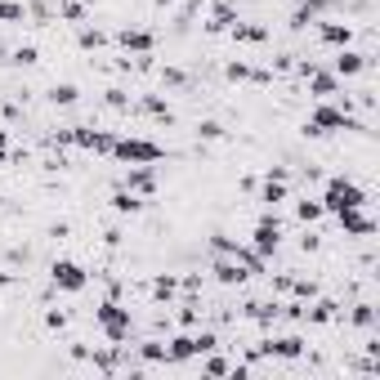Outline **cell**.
Instances as JSON below:
<instances>
[{
  "label": "cell",
  "instance_id": "f546056e",
  "mask_svg": "<svg viewBox=\"0 0 380 380\" xmlns=\"http://www.w3.org/2000/svg\"><path fill=\"white\" fill-rule=\"evenodd\" d=\"M291 291H295V300H318V295H322V287L318 282H313V277H291Z\"/></svg>",
  "mask_w": 380,
  "mask_h": 380
},
{
  "label": "cell",
  "instance_id": "5bb4252c",
  "mask_svg": "<svg viewBox=\"0 0 380 380\" xmlns=\"http://www.w3.org/2000/svg\"><path fill=\"white\" fill-rule=\"evenodd\" d=\"M121 188L139 192V197H153L157 192V166H130L125 179H121Z\"/></svg>",
  "mask_w": 380,
  "mask_h": 380
},
{
  "label": "cell",
  "instance_id": "f6af8a7d",
  "mask_svg": "<svg viewBox=\"0 0 380 380\" xmlns=\"http://www.w3.org/2000/svg\"><path fill=\"white\" fill-rule=\"evenodd\" d=\"M273 291H291V273H277L273 277Z\"/></svg>",
  "mask_w": 380,
  "mask_h": 380
},
{
  "label": "cell",
  "instance_id": "cb8c5ba5",
  "mask_svg": "<svg viewBox=\"0 0 380 380\" xmlns=\"http://www.w3.org/2000/svg\"><path fill=\"white\" fill-rule=\"evenodd\" d=\"M90 5H94V0H63V5H58V19H63V23H72V27H86Z\"/></svg>",
  "mask_w": 380,
  "mask_h": 380
},
{
  "label": "cell",
  "instance_id": "9a60e30c",
  "mask_svg": "<svg viewBox=\"0 0 380 380\" xmlns=\"http://www.w3.org/2000/svg\"><path fill=\"white\" fill-rule=\"evenodd\" d=\"M313 27H318V41L322 45H332V49H344V45H354V27L349 23H336V19H318V23H313Z\"/></svg>",
  "mask_w": 380,
  "mask_h": 380
},
{
  "label": "cell",
  "instance_id": "7bdbcfd3",
  "mask_svg": "<svg viewBox=\"0 0 380 380\" xmlns=\"http://www.w3.org/2000/svg\"><path fill=\"white\" fill-rule=\"evenodd\" d=\"M318 246H322V237H318V233H309V228H304V237H300V251L309 255V251H318Z\"/></svg>",
  "mask_w": 380,
  "mask_h": 380
},
{
  "label": "cell",
  "instance_id": "83f0119b",
  "mask_svg": "<svg viewBox=\"0 0 380 380\" xmlns=\"http://www.w3.org/2000/svg\"><path fill=\"white\" fill-rule=\"evenodd\" d=\"M76 98H81V90L72 86V81H63V86H49V103H54V108H72Z\"/></svg>",
  "mask_w": 380,
  "mask_h": 380
},
{
  "label": "cell",
  "instance_id": "d590c367",
  "mask_svg": "<svg viewBox=\"0 0 380 380\" xmlns=\"http://www.w3.org/2000/svg\"><path fill=\"white\" fill-rule=\"evenodd\" d=\"M228 135V130L220 125V121H197V139H206V143H220Z\"/></svg>",
  "mask_w": 380,
  "mask_h": 380
},
{
  "label": "cell",
  "instance_id": "4dcf8cb0",
  "mask_svg": "<svg viewBox=\"0 0 380 380\" xmlns=\"http://www.w3.org/2000/svg\"><path fill=\"white\" fill-rule=\"evenodd\" d=\"M139 358L148 362V367H161V362H166V344H161V340H143L139 344Z\"/></svg>",
  "mask_w": 380,
  "mask_h": 380
},
{
  "label": "cell",
  "instance_id": "7a4b0ae2",
  "mask_svg": "<svg viewBox=\"0 0 380 380\" xmlns=\"http://www.w3.org/2000/svg\"><path fill=\"white\" fill-rule=\"evenodd\" d=\"M322 210L327 215H340V210H354V206H367V188L354 184V179H344V175H332L327 179V188H322Z\"/></svg>",
  "mask_w": 380,
  "mask_h": 380
},
{
  "label": "cell",
  "instance_id": "f1b7e54d",
  "mask_svg": "<svg viewBox=\"0 0 380 380\" xmlns=\"http://www.w3.org/2000/svg\"><path fill=\"white\" fill-rule=\"evenodd\" d=\"M76 45H81V49H103V45H108V31H103V27H90V23H86V27L76 31Z\"/></svg>",
  "mask_w": 380,
  "mask_h": 380
},
{
  "label": "cell",
  "instance_id": "ffe728a7",
  "mask_svg": "<svg viewBox=\"0 0 380 380\" xmlns=\"http://www.w3.org/2000/svg\"><path fill=\"white\" fill-rule=\"evenodd\" d=\"M336 318H340V304L336 300H322V295H318V300L304 304V322H313V327H327V322H336Z\"/></svg>",
  "mask_w": 380,
  "mask_h": 380
},
{
  "label": "cell",
  "instance_id": "4316f807",
  "mask_svg": "<svg viewBox=\"0 0 380 380\" xmlns=\"http://www.w3.org/2000/svg\"><path fill=\"white\" fill-rule=\"evenodd\" d=\"M322 215H327V210H322L318 197H300V202H295V220H300L304 228H309V224H318Z\"/></svg>",
  "mask_w": 380,
  "mask_h": 380
},
{
  "label": "cell",
  "instance_id": "ab89813d",
  "mask_svg": "<svg viewBox=\"0 0 380 380\" xmlns=\"http://www.w3.org/2000/svg\"><path fill=\"white\" fill-rule=\"evenodd\" d=\"M161 81H166L170 90H184V86H188V72H184V68H161Z\"/></svg>",
  "mask_w": 380,
  "mask_h": 380
},
{
  "label": "cell",
  "instance_id": "30bf717a",
  "mask_svg": "<svg viewBox=\"0 0 380 380\" xmlns=\"http://www.w3.org/2000/svg\"><path fill=\"white\" fill-rule=\"evenodd\" d=\"M336 224H340V233H344V237H371V233H376V220H371V215H362V206L340 210V215H336Z\"/></svg>",
  "mask_w": 380,
  "mask_h": 380
},
{
  "label": "cell",
  "instance_id": "1f68e13d",
  "mask_svg": "<svg viewBox=\"0 0 380 380\" xmlns=\"http://www.w3.org/2000/svg\"><path fill=\"white\" fill-rule=\"evenodd\" d=\"M175 318H179V327H184V332H192V327L202 322V313H197V295H188V300L179 304V313H175Z\"/></svg>",
  "mask_w": 380,
  "mask_h": 380
},
{
  "label": "cell",
  "instance_id": "484cf974",
  "mask_svg": "<svg viewBox=\"0 0 380 380\" xmlns=\"http://www.w3.org/2000/svg\"><path fill=\"white\" fill-rule=\"evenodd\" d=\"M175 295H179V277H175V273L153 277V300H157V304H170Z\"/></svg>",
  "mask_w": 380,
  "mask_h": 380
},
{
  "label": "cell",
  "instance_id": "8992f818",
  "mask_svg": "<svg viewBox=\"0 0 380 380\" xmlns=\"http://www.w3.org/2000/svg\"><path fill=\"white\" fill-rule=\"evenodd\" d=\"M255 349L264 358H277V362H300L304 358V336H264Z\"/></svg>",
  "mask_w": 380,
  "mask_h": 380
},
{
  "label": "cell",
  "instance_id": "3957f363",
  "mask_svg": "<svg viewBox=\"0 0 380 380\" xmlns=\"http://www.w3.org/2000/svg\"><path fill=\"white\" fill-rule=\"evenodd\" d=\"M108 157L125 161V166H157V161L166 157V148L153 143V139H139V135H117V143H112Z\"/></svg>",
  "mask_w": 380,
  "mask_h": 380
},
{
  "label": "cell",
  "instance_id": "2e32d148",
  "mask_svg": "<svg viewBox=\"0 0 380 380\" xmlns=\"http://www.w3.org/2000/svg\"><path fill=\"white\" fill-rule=\"evenodd\" d=\"M233 23H237V9L228 5V0H215V5H210V19H206V36H224Z\"/></svg>",
  "mask_w": 380,
  "mask_h": 380
},
{
  "label": "cell",
  "instance_id": "d4e9b609",
  "mask_svg": "<svg viewBox=\"0 0 380 380\" xmlns=\"http://www.w3.org/2000/svg\"><path fill=\"white\" fill-rule=\"evenodd\" d=\"M139 112H148V117H157V121H175V112H170V103H166V98H161V94H143L139 98Z\"/></svg>",
  "mask_w": 380,
  "mask_h": 380
},
{
  "label": "cell",
  "instance_id": "4fadbf2b",
  "mask_svg": "<svg viewBox=\"0 0 380 380\" xmlns=\"http://www.w3.org/2000/svg\"><path fill=\"white\" fill-rule=\"evenodd\" d=\"M210 273H215V282H220V287H242V282H251V277H246V269H242L233 255H215Z\"/></svg>",
  "mask_w": 380,
  "mask_h": 380
},
{
  "label": "cell",
  "instance_id": "e575fe53",
  "mask_svg": "<svg viewBox=\"0 0 380 380\" xmlns=\"http://www.w3.org/2000/svg\"><path fill=\"white\" fill-rule=\"evenodd\" d=\"M228 367H233V362H228V358H220V354H206V362H202V376H228Z\"/></svg>",
  "mask_w": 380,
  "mask_h": 380
},
{
  "label": "cell",
  "instance_id": "44dd1931",
  "mask_svg": "<svg viewBox=\"0 0 380 380\" xmlns=\"http://www.w3.org/2000/svg\"><path fill=\"white\" fill-rule=\"evenodd\" d=\"M188 358H197V340H192V332L170 336V340H166V362H188Z\"/></svg>",
  "mask_w": 380,
  "mask_h": 380
},
{
  "label": "cell",
  "instance_id": "d6986e66",
  "mask_svg": "<svg viewBox=\"0 0 380 380\" xmlns=\"http://www.w3.org/2000/svg\"><path fill=\"white\" fill-rule=\"evenodd\" d=\"M224 76L228 81H255V86H273V72H264V68H251V63H242V58H233L224 68Z\"/></svg>",
  "mask_w": 380,
  "mask_h": 380
},
{
  "label": "cell",
  "instance_id": "6da1fadb",
  "mask_svg": "<svg viewBox=\"0 0 380 380\" xmlns=\"http://www.w3.org/2000/svg\"><path fill=\"white\" fill-rule=\"evenodd\" d=\"M336 130H367L349 108H340L336 98H318V108L309 112V121H304V135L309 139H322V135H336Z\"/></svg>",
  "mask_w": 380,
  "mask_h": 380
},
{
  "label": "cell",
  "instance_id": "c3c4849f",
  "mask_svg": "<svg viewBox=\"0 0 380 380\" xmlns=\"http://www.w3.org/2000/svg\"><path fill=\"white\" fill-rule=\"evenodd\" d=\"M0 206H5V192H0Z\"/></svg>",
  "mask_w": 380,
  "mask_h": 380
},
{
  "label": "cell",
  "instance_id": "f35d334b",
  "mask_svg": "<svg viewBox=\"0 0 380 380\" xmlns=\"http://www.w3.org/2000/svg\"><path fill=\"white\" fill-rule=\"evenodd\" d=\"M192 340H197V358L210 354V349H220V336H215V332H192Z\"/></svg>",
  "mask_w": 380,
  "mask_h": 380
},
{
  "label": "cell",
  "instance_id": "8d00e7d4",
  "mask_svg": "<svg viewBox=\"0 0 380 380\" xmlns=\"http://www.w3.org/2000/svg\"><path fill=\"white\" fill-rule=\"evenodd\" d=\"M210 251H215V255H233V251H237V237H228V233H210Z\"/></svg>",
  "mask_w": 380,
  "mask_h": 380
},
{
  "label": "cell",
  "instance_id": "52a82bcc",
  "mask_svg": "<svg viewBox=\"0 0 380 380\" xmlns=\"http://www.w3.org/2000/svg\"><path fill=\"white\" fill-rule=\"evenodd\" d=\"M277 246H282V220H277V215L264 206V215H260V224H255V246L251 251H260L264 260H269Z\"/></svg>",
  "mask_w": 380,
  "mask_h": 380
},
{
  "label": "cell",
  "instance_id": "603a6c76",
  "mask_svg": "<svg viewBox=\"0 0 380 380\" xmlns=\"http://www.w3.org/2000/svg\"><path fill=\"white\" fill-rule=\"evenodd\" d=\"M143 197L139 192H130V188H112V210L117 215H143Z\"/></svg>",
  "mask_w": 380,
  "mask_h": 380
},
{
  "label": "cell",
  "instance_id": "8fae6325",
  "mask_svg": "<svg viewBox=\"0 0 380 380\" xmlns=\"http://www.w3.org/2000/svg\"><path fill=\"white\" fill-rule=\"evenodd\" d=\"M117 45L125 49V54H153L157 49V36L148 27H125V31H117Z\"/></svg>",
  "mask_w": 380,
  "mask_h": 380
},
{
  "label": "cell",
  "instance_id": "277c9868",
  "mask_svg": "<svg viewBox=\"0 0 380 380\" xmlns=\"http://www.w3.org/2000/svg\"><path fill=\"white\" fill-rule=\"evenodd\" d=\"M94 322L103 327V336L112 340V344H125L130 336H135V318H130V309H121L117 300H103L94 309Z\"/></svg>",
  "mask_w": 380,
  "mask_h": 380
},
{
  "label": "cell",
  "instance_id": "7c38bea8",
  "mask_svg": "<svg viewBox=\"0 0 380 380\" xmlns=\"http://www.w3.org/2000/svg\"><path fill=\"white\" fill-rule=\"evenodd\" d=\"M367 54H358V49H349V45H344V49H336V58H332V72L340 76V81H349V76H358V72H367Z\"/></svg>",
  "mask_w": 380,
  "mask_h": 380
},
{
  "label": "cell",
  "instance_id": "7dc6e473",
  "mask_svg": "<svg viewBox=\"0 0 380 380\" xmlns=\"http://www.w3.org/2000/svg\"><path fill=\"white\" fill-rule=\"evenodd\" d=\"M153 5H157V9H170V5H179V0H153Z\"/></svg>",
  "mask_w": 380,
  "mask_h": 380
},
{
  "label": "cell",
  "instance_id": "9c48e42d",
  "mask_svg": "<svg viewBox=\"0 0 380 380\" xmlns=\"http://www.w3.org/2000/svg\"><path fill=\"white\" fill-rule=\"evenodd\" d=\"M287 197H291V184H287V170L282 166H269V179H264V184H260V202L264 206H282L287 202Z\"/></svg>",
  "mask_w": 380,
  "mask_h": 380
},
{
  "label": "cell",
  "instance_id": "ee69618b",
  "mask_svg": "<svg viewBox=\"0 0 380 380\" xmlns=\"http://www.w3.org/2000/svg\"><path fill=\"white\" fill-rule=\"evenodd\" d=\"M9 161V130H0V166Z\"/></svg>",
  "mask_w": 380,
  "mask_h": 380
},
{
  "label": "cell",
  "instance_id": "ba28073f",
  "mask_svg": "<svg viewBox=\"0 0 380 380\" xmlns=\"http://www.w3.org/2000/svg\"><path fill=\"white\" fill-rule=\"evenodd\" d=\"M72 143H76V148H86V153L108 157V153H112V143H117V130H90V125H72Z\"/></svg>",
  "mask_w": 380,
  "mask_h": 380
},
{
  "label": "cell",
  "instance_id": "bcb514c9",
  "mask_svg": "<svg viewBox=\"0 0 380 380\" xmlns=\"http://www.w3.org/2000/svg\"><path fill=\"white\" fill-rule=\"evenodd\" d=\"M14 287V273H5V269H0V291H9Z\"/></svg>",
  "mask_w": 380,
  "mask_h": 380
},
{
  "label": "cell",
  "instance_id": "5b68a950",
  "mask_svg": "<svg viewBox=\"0 0 380 380\" xmlns=\"http://www.w3.org/2000/svg\"><path fill=\"white\" fill-rule=\"evenodd\" d=\"M49 287L63 291V295H81L90 287V273L81 269L76 260H54V264H49Z\"/></svg>",
  "mask_w": 380,
  "mask_h": 380
},
{
  "label": "cell",
  "instance_id": "b9f144b4",
  "mask_svg": "<svg viewBox=\"0 0 380 380\" xmlns=\"http://www.w3.org/2000/svg\"><path fill=\"white\" fill-rule=\"evenodd\" d=\"M103 103H108V108H117V112H125V108H130V98H125V90H108V94H103Z\"/></svg>",
  "mask_w": 380,
  "mask_h": 380
},
{
  "label": "cell",
  "instance_id": "836d02e7",
  "mask_svg": "<svg viewBox=\"0 0 380 380\" xmlns=\"http://www.w3.org/2000/svg\"><path fill=\"white\" fill-rule=\"evenodd\" d=\"M27 19V5L19 0H0V23H23Z\"/></svg>",
  "mask_w": 380,
  "mask_h": 380
},
{
  "label": "cell",
  "instance_id": "ac0fdd59",
  "mask_svg": "<svg viewBox=\"0 0 380 380\" xmlns=\"http://www.w3.org/2000/svg\"><path fill=\"white\" fill-rule=\"evenodd\" d=\"M224 36H233L237 45H264V41H269V27H264V23H233V27H228L224 31Z\"/></svg>",
  "mask_w": 380,
  "mask_h": 380
},
{
  "label": "cell",
  "instance_id": "60d3db41",
  "mask_svg": "<svg viewBox=\"0 0 380 380\" xmlns=\"http://www.w3.org/2000/svg\"><path fill=\"white\" fill-rule=\"evenodd\" d=\"M45 327H49V332H68V313H63V309H49V313H45Z\"/></svg>",
  "mask_w": 380,
  "mask_h": 380
},
{
  "label": "cell",
  "instance_id": "d6a6232c",
  "mask_svg": "<svg viewBox=\"0 0 380 380\" xmlns=\"http://www.w3.org/2000/svg\"><path fill=\"white\" fill-rule=\"evenodd\" d=\"M349 322H354V327H362V332H371V327H376V304H354Z\"/></svg>",
  "mask_w": 380,
  "mask_h": 380
},
{
  "label": "cell",
  "instance_id": "74e56055",
  "mask_svg": "<svg viewBox=\"0 0 380 380\" xmlns=\"http://www.w3.org/2000/svg\"><path fill=\"white\" fill-rule=\"evenodd\" d=\"M9 63H19V68H31V63H41V54H36V45H19Z\"/></svg>",
  "mask_w": 380,
  "mask_h": 380
},
{
  "label": "cell",
  "instance_id": "7402d4cb",
  "mask_svg": "<svg viewBox=\"0 0 380 380\" xmlns=\"http://www.w3.org/2000/svg\"><path fill=\"white\" fill-rule=\"evenodd\" d=\"M246 318H255L260 327H273L277 318H282V304H277V300H251V304H246Z\"/></svg>",
  "mask_w": 380,
  "mask_h": 380
},
{
  "label": "cell",
  "instance_id": "e0dca14e",
  "mask_svg": "<svg viewBox=\"0 0 380 380\" xmlns=\"http://www.w3.org/2000/svg\"><path fill=\"white\" fill-rule=\"evenodd\" d=\"M304 81H309V94H313V98H336V94H340V76H336V72L313 68Z\"/></svg>",
  "mask_w": 380,
  "mask_h": 380
}]
</instances>
